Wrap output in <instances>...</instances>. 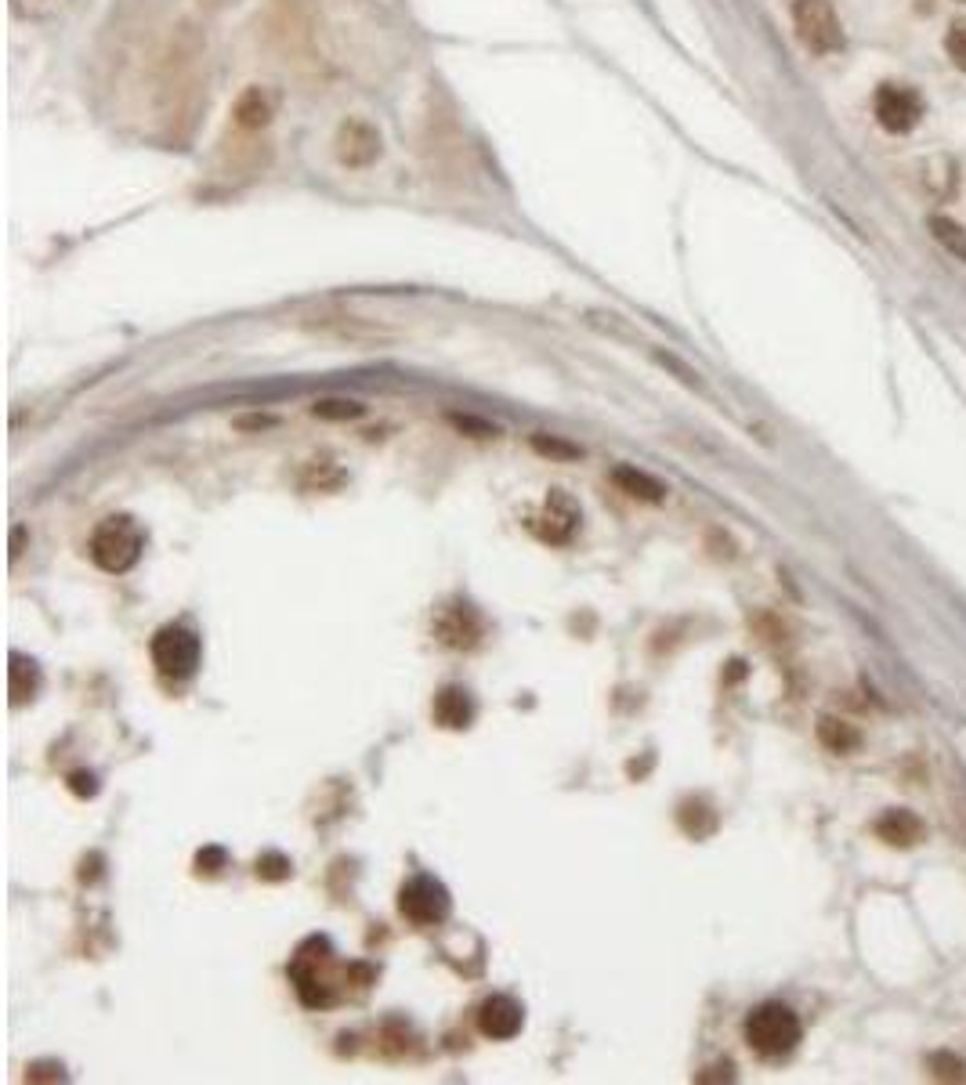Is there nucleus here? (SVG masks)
<instances>
[{"instance_id":"20","label":"nucleus","mask_w":966,"mask_h":1085,"mask_svg":"<svg viewBox=\"0 0 966 1085\" xmlns=\"http://www.w3.org/2000/svg\"><path fill=\"white\" fill-rule=\"evenodd\" d=\"M931 1075L934 1078H948V1082H963L966 1078V1064L956 1061V1056H948V1053H934L931 1056Z\"/></svg>"},{"instance_id":"15","label":"nucleus","mask_w":966,"mask_h":1085,"mask_svg":"<svg viewBox=\"0 0 966 1085\" xmlns=\"http://www.w3.org/2000/svg\"><path fill=\"white\" fill-rule=\"evenodd\" d=\"M818 742L832 753H851L861 745V731L854 724L840 721V716H821V721H818Z\"/></svg>"},{"instance_id":"6","label":"nucleus","mask_w":966,"mask_h":1085,"mask_svg":"<svg viewBox=\"0 0 966 1085\" xmlns=\"http://www.w3.org/2000/svg\"><path fill=\"white\" fill-rule=\"evenodd\" d=\"M872 106H877L880 127H887L891 135H905V130L916 127L923 116V102L916 91L898 87V84H883L877 91V98H872Z\"/></svg>"},{"instance_id":"8","label":"nucleus","mask_w":966,"mask_h":1085,"mask_svg":"<svg viewBox=\"0 0 966 1085\" xmlns=\"http://www.w3.org/2000/svg\"><path fill=\"white\" fill-rule=\"evenodd\" d=\"M529 525L546 543H569L572 532H576V525H580V507L572 503L561 489H554L551 500H546V507H543V514L532 518Z\"/></svg>"},{"instance_id":"25","label":"nucleus","mask_w":966,"mask_h":1085,"mask_svg":"<svg viewBox=\"0 0 966 1085\" xmlns=\"http://www.w3.org/2000/svg\"><path fill=\"white\" fill-rule=\"evenodd\" d=\"M240 427H272L268 416H251V421H240Z\"/></svg>"},{"instance_id":"2","label":"nucleus","mask_w":966,"mask_h":1085,"mask_svg":"<svg viewBox=\"0 0 966 1085\" xmlns=\"http://www.w3.org/2000/svg\"><path fill=\"white\" fill-rule=\"evenodd\" d=\"M141 546H146V532H141L138 521L127 518V514H113L95 529L87 551H91V561H95L102 572L120 575V572L138 565Z\"/></svg>"},{"instance_id":"19","label":"nucleus","mask_w":966,"mask_h":1085,"mask_svg":"<svg viewBox=\"0 0 966 1085\" xmlns=\"http://www.w3.org/2000/svg\"><path fill=\"white\" fill-rule=\"evenodd\" d=\"M532 449L543 453V456H554V460H580V456H583L580 446H572V442H561V438H546V435L532 438Z\"/></svg>"},{"instance_id":"22","label":"nucleus","mask_w":966,"mask_h":1085,"mask_svg":"<svg viewBox=\"0 0 966 1085\" xmlns=\"http://www.w3.org/2000/svg\"><path fill=\"white\" fill-rule=\"evenodd\" d=\"M257 875H261V880H272V883L286 880V875H290V861H286L283 854H265L257 861Z\"/></svg>"},{"instance_id":"9","label":"nucleus","mask_w":966,"mask_h":1085,"mask_svg":"<svg viewBox=\"0 0 966 1085\" xmlns=\"http://www.w3.org/2000/svg\"><path fill=\"white\" fill-rule=\"evenodd\" d=\"M521 1024H526V1010L511 999V996H492L481 1002V1010H478V1028H481V1035L486 1039H514Z\"/></svg>"},{"instance_id":"13","label":"nucleus","mask_w":966,"mask_h":1085,"mask_svg":"<svg viewBox=\"0 0 966 1085\" xmlns=\"http://www.w3.org/2000/svg\"><path fill=\"white\" fill-rule=\"evenodd\" d=\"M435 721L442 727H453V731L471 727V721H475V702H471V695H467L464 688H442L438 699H435Z\"/></svg>"},{"instance_id":"5","label":"nucleus","mask_w":966,"mask_h":1085,"mask_svg":"<svg viewBox=\"0 0 966 1085\" xmlns=\"http://www.w3.org/2000/svg\"><path fill=\"white\" fill-rule=\"evenodd\" d=\"M399 908L416 926H438L449 915L453 901H449V891L435 880V875H416V880L402 886Z\"/></svg>"},{"instance_id":"10","label":"nucleus","mask_w":966,"mask_h":1085,"mask_svg":"<svg viewBox=\"0 0 966 1085\" xmlns=\"http://www.w3.org/2000/svg\"><path fill=\"white\" fill-rule=\"evenodd\" d=\"M435 634L442 637V645H449V648H475V645H478L481 626H478V619H475V611H471V608H467V605H456V608H449L446 616L438 619Z\"/></svg>"},{"instance_id":"17","label":"nucleus","mask_w":966,"mask_h":1085,"mask_svg":"<svg viewBox=\"0 0 966 1085\" xmlns=\"http://www.w3.org/2000/svg\"><path fill=\"white\" fill-rule=\"evenodd\" d=\"M931 232H934V240L942 243L952 257L966 260V232L956 225V221H948V217H931Z\"/></svg>"},{"instance_id":"14","label":"nucleus","mask_w":966,"mask_h":1085,"mask_svg":"<svg viewBox=\"0 0 966 1085\" xmlns=\"http://www.w3.org/2000/svg\"><path fill=\"white\" fill-rule=\"evenodd\" d=\"M612 481H616V486L626 496H634V500H645V503H659L662 496H666L662 481L645 475V470H637V467H616V470H612Z\"/></svg>"},{"instance_id":"3","label":"nucleus","mask_w":966,"mask_h":1085,"mask_svg":"<svg viewBox=\"0 0 966 1085\" xmlns=\"http://www.w3.org/2000/svg\"><path fill=\"white\" fill-rule=\"evenodd\" d=\"M793 25L811 55H837L843 47V25L829 0H793Z\"/></svg>"},{"instance_id":"23","label":"nucleus","mask_w":966,"mask_h":1085,"mask_svg":"<svg viewBox=\"0 0 966 1085\" xmlns=\"http://www.w3.org/2000/svg\"><path fill=\"white\" fill-rule=\"evenodd\" d=\"M449 421L460 427V430H475L478 438H489V435H500V427H492L486 421H475V416H460V413H453Z\"/></svg>"},{"instance_id":"1","label":"nucleus","mask_w":966,"mask_h":1085,"mask_svg":"<svg viewBox=\"0 0 966 1085\" xmlns=\"http://www.w3.org/2000/svg\"><path fill=\"white\" fill-rule=\"evenodd\" d=\"M800 1035H804L800 1017L782 1002H764L746 1017V1042L756 1056H764V1061H782V1056H789L796 1050V1042H800Z\"/></svg>"},{"instance_id":"21","label":"nucleus","mask_w":966,"mask_h":1085,"mask_svg":"<svg viewBox=\"0 0 966 1085\" xmlns=\"http://www.w3.org/2000/svg\"><path fill=\"white\" fill-rule=\"evenodd\" d=\"M945 51H948V58L959 65V70H966V22H956L948 30L945 36Z\"/></svg>"},{"instance_id":"16","label":"nucleus","mask_w":966,"mask_h":1085,"mask_svg":"<svg viewBox=\"0 0 966 1085\" xmlns=\"http://www.w3.org/2000/svg\"><path fill=\"white\" fill-rule=\"evenodd\" d=\"M41 688V673H36V662L22 659V656H11V702L22 705L25 699L36 695Z\"/></svg>"},{"instance_id":"24","label":"nucleus","mask_w":966,"mask_h":1085,"mask_svg":"<svg viewBox=\"0 0 966 1085\" xmlns=\"http://www.w3.org/2000/svg\"><path fill=\"white\" fill-rule=\"evenodd\" d=\"M25 1078H30V1082H41V1078L59 1082V1078H65V1075H62V1067H59V1064H33L30 1071H25Z\"/></svg>"},{"instance_id":"18","label":"nucleus","mask_w":966,"mask_h":1085,"mask_svg":"<svg viewBox=\"0 0 966 1085\" xmlns=\"http://www.w3.org/2000/svg\"><path fill=\"white\" fill-rule=\"evenodd\" d=\"M311 413H316L319 421H355V416L365 413V405L351 402V398H322V402H316Z\"/></svg>"},{"instance_id":"11","label":"nucleus","mask_w":966,"mask_h":1085,"mask_svg":"<svg viewBox=\"0 0 966 1085\" xmlns=\"http://www.w3.org/2000/svg\"><path fill=\"white\" fill-rule=\"evenodd\" d=\"M232 116H236V124L243 130H261V127H268L272 116H276V98H272L265 87H246L236 98V106H232Z\"/></svg>"},{"instance_id":"4","label":"nucleus","mask_w":966,"mask_h":1085,"mask_svg":"<svg viewBox=\"0 0 966 1085\" xmlns=\"http://www.w3.org/2000/svg\"><path fill=\"white\" fill-rule=\"evenodd\" d=\"M200 637L185 626H163L160 634L152 637V662L160 666L163 677H174V681H185L200 666Z\"/></svg>"},{"instance_id":"7","label":"nucleus","mask_w":966,"mask_h":1085,"mask_svg":"<svg viewBox=\"0 0 966 1085\" xmlns=\"http://www.w3.org/2000/svg\"><path fill=\"white\" fill-rule=\"evenodd\" d=\"M337 160L351 171H365L381 160V135L365 120H348L337 130Z\"/></svg>"},{"instance_id":"12","label":"nucleus","mask_w":966,"mask_h":1085,"mask_svg":"<svg viewBox=\"0 0 966 1085\" xmlns=\"http://www.w3.org/2000/svg\"><path fill=\"white\" fill-rule=\"evenodd\" d=\"M877 836L891 847H916V843H923L926 826L916 815H909V810H887V815L877 821Z\"/></svg>"}]
</instances>
